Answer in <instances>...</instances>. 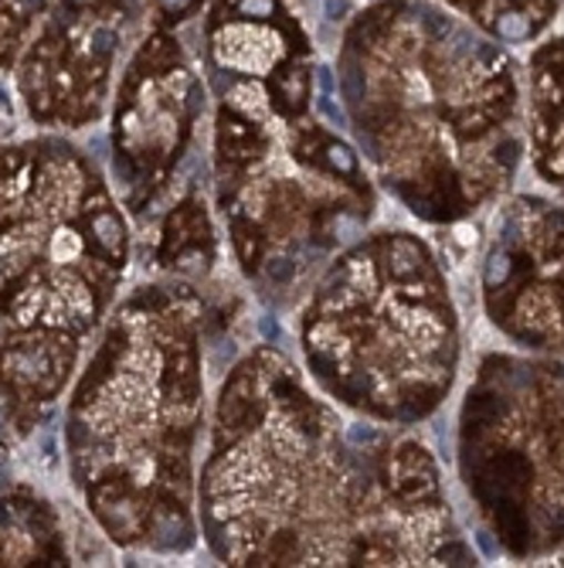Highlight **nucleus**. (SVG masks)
<instances>
[{
  "label": "nucleus",
  "mask_w": 564,
  "mask_h": 568,
  "mask_svg": "<svg viewBox=\"0 0 564 568\" xmlns=\"http://www.w3.org/2000/svg\"><path fill=\"white\" fill-rule=\"evenodd\" d=\"M238 11H242L245 18H273L276 0H242Z\"/></svg>",
  "instance_id": "f03ea898"
},
{
  "label": "nucleus",
  "mask_w": 564,
  "mask_h": 568,
  "mask_svg": "<svg viewBox=\"0 0 564 568\" xmlns=\"http://www.w3.org/2000/svg\"><path fill=\"white\" fill-rule=\"evenodd\" d=\"M75 4H85V0H75Z\"/></svg>",
  "instance_id": "20e7f679"
},
{
  "label": "nucleus",
  "mask_w": 564,
  "mask_h": 568,
  "mask_svg": "<svg viewBox=\"0 0 564 568\" xmlns=\"http://www.w3.org/2000/svg\"><path fill=\"white\" fill-rule=\"evenodd\" d=\"M14 38H18V28L8 14H0V62H4L11 55V48H14Z\"/></svg>",
  "instance_id": "f257e3e1"
},
{
  "label": "nucleus",
  "mask_w": 564,
  "mask_h": 568,
  "mask_svg": "<svg viewBox=\"0 0 564 568\" xmlns=\"http://www.w3.org/2000/svg\"><path fill=\"white\" fill-rule=\"evenodd\" d=\"M161 4H164V11H167V14H174V18H177V14H184V11L194 4V0H161Z\"/></svg>",
  "instance_id": "7ed1b4c3"
}]
</instances>
